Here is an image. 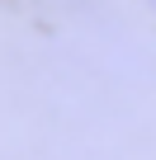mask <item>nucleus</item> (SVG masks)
Listing matches in <instances>:
<instances>
[{
  "label": "nucleus",
  "mask_w": 156,
  "mask_h": 160,
  "mask_svg": "<svg viewBox=\"0 0 156 160\" xmlns=\"http://www.w3.org/2000/svg\"><path fill=\"white\" fill-rule=\"evenodd\" d=\"M142 5H147V10H151V14H156V0H142Z\"/></svg>",
  "instance_id": "f257e3e1"
}]
</instances>
